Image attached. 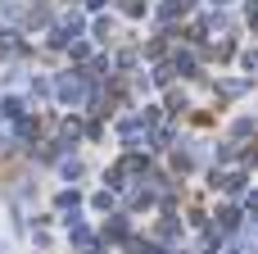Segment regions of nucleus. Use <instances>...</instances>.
Wrapping results in <instances>:
<instances>
[]
</instances>
